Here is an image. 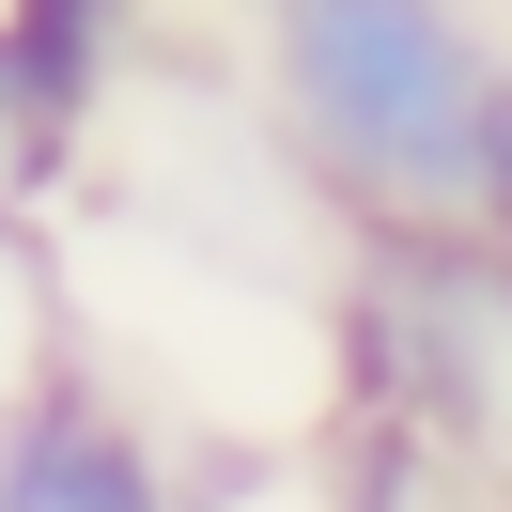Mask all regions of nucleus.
<instances>
[{"label":"nucleus","mask_w":512,"mask_h":512,"mask_svg":"<svg viewBox=\"0 0 512 512\" xmlns=\"http://www.w3.org/2000/svg\"><path fill=\"white\" fill-rule=\"evenodd\" d=\"M140 16H156V0H0V78H16V125H32L47 187L109 140L125 63H140Z\"/></svg>","instance_id":"obj_4"},{"label":"nucleus","mask_w":512,"mask_h":512,"mask_svg":"<svg viewBox=\"0 0 512 512\" xmlns=\"http://www.w3.org/2000/svg\"><path fill=\"white\" fill-rule=\"evenodd\" d=\"M280 156L342 233H481V109H497V0H249Z\"/></svg>","instance_id":"obj_1"},{"label":"nucleus","mask_w":512,"mask_h":512,"mask_svg":"<svg viewBox=\"0 0 512 512\" xmlns=\"http://www.w3.org/2000/svg\"><path fill=\"white\" fill-rule=\"evenodd\" d=\"M0 512H202V497H187V450L109 373L47 357L0 388Z\"/></svg>","instance_id":"obj_3"},{"label":"nucleus","mask_w":512,"mask_h":512,"mask_svg":"<svg viewBox=\"0 0 512 512\" xmlns=\"http://www.w3.org/2000/svg\"><path fill=\"white\" fill-rule=\"evenodd\" d=\"M342 419H404L512 466V249L497 233H357L326 295Z\"/></svg>","instance_id":"obj_2"},{"label":"nucleus","mask_w":512,"mask_h":512,"mask_svg":"<svg viewBox=\"0 0 512 512\" xmlns=\"http://www.w3.org/2000/svg\"><path fill=\"white\" fill-rule=\"evenodd\" d=\"M47 171H32V125H16V78H0V218H32Z\"/></svg>","instance_id":"obj_6"},{"label":"nucleus","mask_w":512,"mask_h":512,"mask_svg":"<svg viewBox=\"0 0 512 512\" xmlns=\"http://www.w3.org/2000/svg\"><path fill=\"white\" fill-rule=\"evenodd\" d=\"M481 233L512 249V63H497V109H481Z\"/></svg>","instance_id":"obj_5"}]
</instances>
